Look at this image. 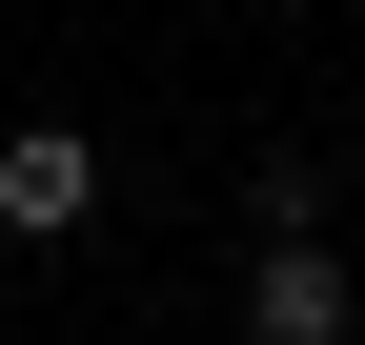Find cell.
<instances>
[{
	"label": "cell",
	"instance_id": "1",
	"mask_svg": "<svg viewBox=\"0 0 365 345\" xmlns=\"http://www.w3.org/2000/svg\"><path fill=\"white\" fill-rule=\"evenodd\" d=\"M345 325H365L345 244H325V224H264V244H244V345H345Z\"/></svg>",
	"mask_w": 365,
	"mask_h": 345
},
{
	"label": "cell",
	"instance_id": "3",
	"mask_svg": "<svg viewBox=\"0 0 365 345\" xmlns=\"http://www.w3.org/2000/svg\"><path fill=\"white\" fill-rule=\"evenodd\" d=\"M345 183H365V143H345Z\"/></svg>",
	"mask_w": 365,
	"mask_h": 345
},
{
	"label": "cell",
	"instance_id": "2",
	"mask_svg": "<svg viewBox=\"0 0 365 345\" xmlns=\"http://www.w3.org/2000/svg\"><path fill=\"white\" fill-rule=\"evenodd\" d=\"M102 224V143L81 122H0V244H81Z\"/></svg>",
	"mask_w": 365,
	"mask_h": 345
}]
</instances>
